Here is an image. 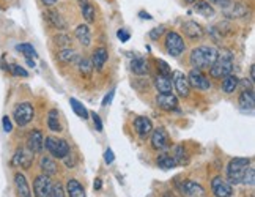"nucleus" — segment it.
Returning a JSON list of instances; mask_svg holds the SVG:
<instances>
[{
  "label": "nucleus",
  "mask_w": 255,
  "mask_h": 197,
  "mask_svg": "<svg viewBox=\"0 0 255 197\" xmlns=\"http://www.w3.org/2000/svg\"><path fill=\"white\" fill-rule=\"evenodd\" d=\"M47 126H49V130L54 133L62 131V125H60V120H58V112L55 109H52L47 115Z\"/></svg>",
  "instance_id": "c756f323"
},
{
  "label": "nucleus",
  "mask_w": 255,
  "mask_h": 197,
  "mask_svg": "<svg viewBox=\"0 0 255 197\" xmlns=\"http://www.w3.org/2000/svg\"><path fill=\"white\" fill-rule=\"evenodd\" d=\"M35 115V111H33V106L28 104V103H21L14 107V112H13V117H14V122L19 125V126H25L32 122V118Z\"/></svg>",
  "instance_id": "423d86ee"
},
{
  "label": "nucleus",
  "mask_w": 255,
  "mask_h": 197,
  "mask_svg": "<svg viewBox=\"0 0 255 197\" xmlns=\"http://www.w3.org/2000/svg\"><path fill=\"white\" fill-rule=\"evenodd\" d=\"M14 186H16V193L17 197H32V191H30V186L27 183L25 175L17 172L14 175Z\"/></svg>",
  "instance_id": "f3484780"
},
{
  "label": "nucleus",
  "mask_w": 255,
  "mask_h": 197,
  "mask_svg": "<svg viewBox=\"0 0 255 197\" xmlns=\"http://www.w3.org/2000/svg\"><path fill=\"white\" fill-rule=\"evenodd\" d=\"M114 95H115V90H111V93L107 95L106 98H104V101H103V104L104 106H107V104H111L112 103V98H114Z\"/></svg>",
  "instance_id": "8fccbe9b"
},
{
  "label": "nucleus",
  "mask_w": 255,
  "mask_h": 197,
  "mask_svg": "<svg viewBox=\"0 0 255 197\" xmlns=\"http://www.w3.org/2000/svg\"><path fill=\"white\" fill-rule=\"evenodd\" d=\"M131 68H132V71L135 74H145V73H148V62L145 60V58L139 57V58H134V60L131 62Z\"/></svg>",
  "instance_id": "c85d7f7f"
},
{
  "label": "nucleus",
  "mask_w": 255,
  "mask_h": 197,
  "mask_svg": "<svg viewBox=\"0 0 255 197\" xmlns=\"http://www.w3.org/2000/svg\"><path fill=\"white\" fill-rule=\"evenodd\" d=\"M218 55H219V52L216 51L214 47L200 46V47L192 49L189 60H191V65L195 68V70H202V68H210L216 62Z\"/></svg>",
  "instance_id": "f257e3e1"
},
{
  "label": "nucleus",
  "mask_w": 255,
  "mask_h": 197,
  "mask_svg": "<svg viewBox=\"0 0 255 197\" xmlns=\"http://www.w3.org/2000/svg\"><path fill=\"white\" fill-rule=\"evenodd\" d=\"M70 104H71V107H73V111L79 115L81 118H87L88 117V112H87V109L84 107V104H81L79 101L76 100V98H71L70 100Z\"/></svg>",
  "instance_id": "f704fd0d"
},
{
  "label": "nucleus",
  "mask_w": 255,
  "mask_h": 197,
  "mask_svg": "<svg viewBox=\"0 0 255 197\" xmlns=\"http://www.w3.org/2000/svg\"><path fill=\"white\" fill-rule=\"evenodd\" d=\"M44 147L49 153H51L54 158H58V160H63L71 150V147L68 145V142L65 139H57V137H46Z\"/></svg>",
  "instance_id": "20e7f679"
},
{
  "label": "nucleus",
  "mask_w": 255,
  "mask_h": 197,
  "mask_svg": "<svg viewBox=\"0 0 255 197\" xmlns=\"http://www.w3.org/2000/svg\"><path fill=\"white\" fill-rule=\"evenodd\" d=\"M154 87L158 88L159 93H172V79L169 76H162V74H158L154 79Z\"/></svg>",
  "instance_id": "6ab92c4d"
},
{
  "label": "nucleus",
  "mask_w": 255,
  "mask_h": 197,
  "mask_svg": "<svg viewBox=\"0 0 255 197\" xmlns=\"http://www.w3.org/2000/svg\"><path fill=\"white\" fill-rule=\"evenodd\" d=\"M51 197H65V190H63V186L60 183H54L52 185Z\"/></svg>",
  "instance_id": "ea45409f"
},
{
  "label": "nucleus",
  "mask_w": 255,
  "mask_h": 197,
  "mask_svg": "<svg viewBox=\"0 0 255 197\" xmlns=\"http://www.w3.org/2000/svg\"><path fill=\"white\" fill-rule=\"evenodd\" d=\"M241 183L248 185V186H254V183H255V169H254V166H252V164H249V167H248L246 174H244Z\"/></svg>",
  "instance_id": "c9c22d12"
},
{
  "label": "nucleus",
  "mask_w": 255,
  "mask_h": 197,
  "mask_svg": "<svg viewBox=\"0 0 255 197\" xmlns=\"http://www.w3.org/2000/svg\"><path fill=\"white\" fill-rule=\"evenodd\" d=\"M66 191H68V196H70V197H85L84 186L79 182H77V180H74V179L68 180V183H66Z\"/></svg>",
  "instance_id": "5701e85b"
},
{
  "label": "nucleus",
  "mask_w": 255,
  "mask_h": 197,
  "mask_svg": "<svg viewBox=\"0 0 255 197\" xmlns=\"http://www.w3.org/2000/svg\"><path fill=\"white\" fill-rule=\"evenodd\" d=\"M238 77L237 76H232V74H229V76H225L224 79H222V90L225 92V93H233L235 90L238 88Z\"/></svg>",
  "instance_id": "a878e982"
},
{
  "label": "nucleus",
  "mask_w": 255,
  "mask_h": 197,
  "mask_svg": "<svg viewBox=\"0 0 255 197\" xmlns=\"http://www.w3.org/2000/svg\"><path fill=\"white\" fill-rule=\"evenodd\" d=\"M164 46H165V51L169 52V55L172 57H180L184 49H186V44L183 41V38L180 33L176 32H169L167 36H165V41H164Z\"/></svg>",
  "instance_id": "39448f33"
},
{
  "label": "nucleus",
  "mask_w": 255,
  "mask_h": 197,
  "mask_svg": "<svg viewBox=\"0 0 255 197\" xmlns=\"http://www.w3.org/2000/svg\"><path fill=\"white\" fill-rule=\"evenodd\" d=\"M107 58H109V54H107V51L104 47H98L95 54H93V58H92V65L93 68H96L98 71L103 70L106 62H107Z\"/></svg>",
  "instance_id": "412c9836"
},
{
  "label": "nucleus",
  "mask_w": 255,
  "mask_h": 197,
  "mask_svg": "<svg viewBox=\"0 0 255 197\" xmlns=\"http://www.w3.org/2000/svg\"><path fill=\"white\" fill-rule=\"evenodd\" d=\"M158 166L162 167V169H173L176 166L175 160L172 155H167V153H162L158 156Z\"/></svg>",
  "instance_id": "2f4dec72"
},
{
  "label": "nucleus",
  "mask_w": 255,
  "mask_h": 197,
  "mask_svg": "<svg viewBox=\"0 0 255 197\" xmlns=\"http://www.w3.org/2000/svg\"><path fill=\"white\" fill-rule=\"evenodd\" d=\"M46 21L49 22V25L54 28H58V30H65L68 27L66 19L58 11H55V9H49V11H46Z\"/></svg>",
  "instance_id": "dca6fc26"
},
{
  "label": "nucleus",
  "mask_w": 255,
  "mask_h": 197,
  "mask_svg": "<svg viewBox=\"0 0 255 197\" xmlns=\"http://www.w3.org/2000/svg\"><path fill=\"white\" fill-rule=\"evenodd\" d=\"M11 163H13V166H19V167H22V169H28L33 163V153L28 149H22L21 147V149L16 150Z\"/></svg>",
  "instance_id": "ddd939ff"
},
{
  "label": "nucleus",
  "mask_w": 255,
  "mask_h": 197,
  "mask_svg": "<svg viewBox=\"0 0 255 197\" xmlns=\"http://www.w3.org/2000/svg\"><path fill=\"white\" fill-rule=\"evenodd\" d=\"M211 191L216 197H230L233 194L232 185L222 177H214L211 180Z\"/></svg>",
  "instance_id": "1a4fd4ad"
},
{
  "label": "nucleus",
  "mask_w": 255,
  "mask_h": 197,
  "mask_svg": "<svg viewBox=\"0 0 255 197\" xmlns=\"http://www.w3.org/2000/svg\"><path fill=\"white\" fill-rule=\"evenodd\" d=\"M117 35H119V39L122 43H126L128 39H129V32H126V30H119V33H117Z\"/></svg>",
  "instance_id": "a18cd8bd"
},
{
  "label": "nucleus",
  "mask_w": 255,
  "mask_h": 197,
  "mask_svg": "<svg viewBox=\"0 0 255 197\" xmlns=\"http://www.w3.org/2000/svg\"><path fill=\"white\" fill-rule=\"evenodd\" d=\"M164 197H175V196H173L172 193H165V194H164Z\"/></svg>",
  "instance_id": "5fc2aeb1"
},
{
  "label": "nucleus",
  "mask_w": 255,
  "mask_h": 197,
  "mask_svg": "<svg viewBox=\"0 0 255 197\" xmlns=\"http://www.w3.org/2000/svg\"><path fill=\"white\" fill-rule=\"evenodd\" d=\"M54 43H55L57 46L66 47V46H70V44H71V38H70V36H66V35H57V36H54Z\"/></svg>",
  "instance_id": "58836bf2"
},
{
  "label": "nucleus",
  "mask_w": 255,
  "mask_h": 197,
  "mask_svg": "<svg viewBox=\"0 0 255 197\" xmlns=\"http://www.w3.org/2000/svg\"><path fill=\"white\" fill-rule=\"evenodd\" d=\"M156 104L164 111H175L178 107V98L172 93H159L156 96Z\"/></svg>",
  "instance_id": "2eb2a0df"
},
{
  "label": "nucleus",
  "mask_w": 255,
  "mask_h": 197,
  "mask_svg": "<svg viewBox=\"0 0 255 197\" xmlns=\"http://www.w3.org/2000/svg\"><path fill=\"white\" fill-rule=\"evenodd\" d=\"M210 2L214 3V5H219L222 8H227L230 5V0H210Z\"/></svg>",
  "instance_id": "de8ad7c7"
},
{
  "label": "nucleus",
  "mask_w": 255,
  "mask_h": 197,
  "mask_svg": "<svg viewBox=\"0 0 255 197\" xmlns=\"http://www.w3.org/2000/svg\"><path fill=\"white\" fill-rule=\"evenodd\" d=\"M176 188L180 190V193L184 197H203L205 190L202 188V185L191 182V180H176Z\"/></svg>",
  "instance_id": "0eeeda50"
},
{
  "label": "nucleus",
  "mask_w": 255,
  "mask_h": 197,
  "mask_svg": "<svg viewBox=\"0 0 255 197\" xmlns=\"http://www.w3.org/2000/svg\"><path fill=\"white\" fill-rule=\"evenodd\" d=\"M158 70H159V74L170 77V68H169V65L165 63V62H162V60L158 62Z\"/></svg>",
  "instance_id": "a19ab883"
},
{
  "label": "nucleus",
  "mask_w": 255,
  "mask_h": 197,
  "mask_svg": "<svg viewBox=\"0 0 255 197\" xmlns=\"http://www.w3.org/2000/svg\"><path fill=\"white\" fill-rule=\"evenodd\" d=\"M134 128H135V131L139 133L140 137H146V136L151 133L153 125H151L150 118H146V117H137L135 120H134Z\"/></svg>",
  "instance_id": "a211bd4d"
},
{
  "label": "nucleus",
  "mask_w": 255,
  "mask_h": 197,
  "mask_svg": "<svg viewBox=\"0 0 255 197\" xmlns=\"http://www.w3.org/2000/svg\"><path fill=\"white\" fill-rule=\"evenodd\" d=\"M188 3H194V2H197V0H186Z\"/></svg>",
  "instance_id": "6e6d98bb"
},
{
  "label": "nucleus",
  "mask_w": 255,
  "mask_h": 197,
  "mask_svg": "<svg viewBox=\"0 0 255 197\" xmlns=\"http://www.w3.org/2000/svg\"><path fill=\"white\" fill-rule=\"evenodd\" d=\"M58 60L62 63H74L79 60V55L74 51V49H70V47H65L63 51L58 52Z\"/></svg>",
  "instance_id": "393cba45"
},
{
  "label": "nucleus",
  "mask_w": 255,
  "mask_h": 197,
  "mask_svg": "<svg viewBox=\"0 0 255 197\" xmlns=\"http://www.w3.org/2000/svg\"><path fill=\"white\" fill-rule=\"evenodd\" d=\"M188 81H189V85L191 87L199 88V90H210V87H211L210 79L205 76L200 70H195V68L189 73Z\"/></svg>",
  "instance_id": "9d476101"
},
{
  "label": "nucleus",
  "mask_w": 255,
  "mask_h": 197,
  "mask_svg": "<svg viewBox=\"0 0 255 197\" xmlns=\"http://www.w3.org/2000/svg\"><path fill=\"white\" fill-rule=\"evenodd\" d=\"M251 164L249 158H233L227 166V177L230 185H238L243 182V177L246 174Z\"/></svg>",
  "instance_id": "f03ea898"
},
{
  "label": "nucleus",
  "mask_w": 255,
  "mask_h": 197,
  "mask_svg": "<svg viewBox=\"0 0 255 197\" xmlns=\"http://www.w3.org/2000/svg\"><path fill=\"white\" fill-rule=\"evenodd\" d=\"M173 88L176 90V93H178L180 96L186 98L189 96L191 93V85H189V81L188 77H186L181 71H175L173 73Z\"/></svg>",
  "instance_id": "9b49d317"
},
{
  "label": "nucleus",
  "mask_w": 255,
  "mask_h": 197,
  "mask_svg": "<svg viewBox=\"0 0 255 197\" xmlns=\"http://www.w3.org/2000/svg\"><path fill=\"white\" fill-rule=\"evenodd\" d=\"M52 180L49 175H38L35 182H33V193L35 197H51V191H52Z\"/></svg>",
  "instance_id": "6e6552de"
},
{
  "label": "nucleus",
  "mask_w": 255,
  "mask_h": 197,
  "mask_svg": "<svg viewBox=\"0 0 255 197\" xmlns=\"http://www.w3.org/2000/svg\"><path fill=\"white\" fill-rule=\"evenodd\" d=\"M16 49H17L19 52H22L27 58H35L36 57V51L33 49L32 44H19Z\"/></svg>",
  "instance_id": "e433bc0d"
},
{
  "label": "nucleus",
  "mask_w": 255,
  "mask_h": 197,
  "mask_svg": "<svg viewBox=\"0 0 255 197\" xmlns=\"http://www.w3.org/2000/svg\"><path fill=\"white\" fill-rule=\"evenodd\" d=\"M254 104H255V98H254V90L249 88V90H244L240 96V107L243 111H254Z\"/></svg>",
  "instance_id": "aec40b11"
},
{
  "label": "nucleus",
  "mask_w": 255,
  "mask_h": 197,
  "mask_svg": "<svg viewBox=\"0 0 255 197\" xmlns=\"http://www.w3.org/2000/svg\"><path fill=\"white\" fill-rule=\"evenodd\" d=\"M2 123H3V130H5L6 133H9V131L13 130V126H11V122H9V118H8V117H3Z\"/></svg>",
  "instance_id": "49530a36"
},
{
  "label": "nucleus",
  "mask_w": 255,
  "mask_h": 197,
  "mask_svg": "<svg viewBox=\"0 0 255 197\" xmlns=\"http://www.w3.org/2000/svg\"><path fill=\"white\" fill-rule=\"evenodd\" d=\"M255 79V76H254V65L251 66V81H254Z\"/></svg>",
  "instance_id": "864d4df0"
},
{
  "label": "nucleus",
  "mask_w": 255,
  "mask_h": 197,
  "mask_svg": "<svg viewBox=\"0 0 255 197\" xmlns=\"http://www.w3.org/2000/svg\"><path fill=\"white\" fill-rule=\"evenodd\" d=\"M183 32H184L186 36H189L191 39H200L203 36V30L200 28V25L195 24V22L183 24Z\"/></svg>",
  "instance_id": "4be33fe9"
},
{
  "label": "nucleus",
  "mask_w": 255,
  "mask_h": 197,
  "mask_svg": "<svg viewBox=\"0 0 255 197\" xmlns=\"http://www.w3.org/2000/svg\"><path fill=\"white\" fill-rule=\"evenodd\" d=\"M77 62H79V63H77V66H79V73L82 76H85V77H90L92 73H93V65H92V62L88 60V58H79Z\"/></svg>",
  "instance_id": "473e14b6"
},
{
  "label": "nucleus",
  "mask_w": 255,
  "mask_h": 197,
  "mask_svg": "<svg viewBox=\"0 0 255 197\" xmlns=\"http://www.w3.org/2000/svg\"><path fill=\"white\" fill-rule=\"evenodd\" d=\"M151 147L154 150H165L169 147V134L164 128H158L151 134Z\"/></svg>",
  "instance_id": "4468645a"
},
{
  "label": "nucleus",
  "mask_w": 255,
  "mask_h": 197,
  "mask_svg": "<svg viewBox=\"0 0 255 197\" xmlns=\"http://www.w3.org/2000/svg\"><path fill=\"white\" fill-rule=\"evenodd\" d=\"M114 160H115L114 152H112L111 149H107V150H106V153H104V161H106L107 164H112V163H114Z\"/></svg>",
  "instance_id": "37998d69"
},
{
  "label": "nucleus",
  "mask_w": 255,
  "mask_h": 197,
  "mask_svg": "<svg viewBox=\"0 0 255 197\" xmlns=\"http://www.w3.org/2000/svg\"><path fill=\"white\" fill-rule=\"evenodd\" d=\"M76 38L79 39V43L82 44V46H90V43H92V33H90V28H88L87 25H79L76 28Z\"/></svg>",
  "instance_id": "b1692460"
},
{
  "label": "nucleus",
  "mask_w": 255,
  "mask_h": 197,
  "mask_svg": "<svg viewBox=\"0 0 255 197\" xmlns=\"http://www.w3.org/2000/svg\"><path fill=\"white\" fill-rule=\"evenodd\" d=\"M93 122H95V126L98 131H103V123H101V118L98 117L96 114H93Z\"/></svg>",
  "instance_id": "09e8293b"
},
{
  "label": "nucleus",
  "mask_w": 255,
  "mask_h": 197,
  "mask_svg": "<svg viewBox=\"0 0 255 197\" xmlns=\"http://www.w3.org/2000/svg\"><path fill=\"white\" fill-rule=\"evenodd\" d=\"M41 2H43L46 6H52V5H55V3H57V0H41Z\"/></svg>",
  "instance_id": "3c124183"
},
{
  "label": "nucleus",
  "mask_w": 255,
  "mask_h": 197,
  "mask_svg": "<svg viewBox=\"0 0 255 197\" xmlns=\"http://www.w3.org/2000/svg\"><path fill=\"white\" fill-rule=\"evenodd\" d=\"M41 169H43V172H44V175H55L57 174V164H55V161L52 160V158H49V156H44V158H41Z\"/></svg>",
  "instance_id": "cd10ccee"
},
{
  "label": "nucleus",
  "mask_w": 255,
  "mask_h": 197,
  "mask_svg": "<svg viewBox=\"0 0 255 197\" xmlns=\"http://www.w3.org/2000/svg\"><path fill=\"white\" fill-rule=\"evenodd\" d=\"M195 11L202 16H205V17H211L214 14V9L210 5V2H199L197 5H195Z\"/></svg>",
  "instance_id": "72a5a7b5"
},
{
  "label": "nucleus",
  "mask_w": 255,
  "mask_h": 197,
  "mask_svg": "<svg viewBox=\"0 0 255 197\" xmlns=\"http://www.w3.org/2000/svg\"><path fill=\"white\" fill-rule=\"evenodd\" d=\"M233 63H232V55L224 52L222 55H218L216 62L210 66V73L216 79H224L225 76L232 74Z\"/></svg>",
  "instance_id": "7ed1b4c3"
},
{
  "label": "nucleus",
  "mask_w": 255,
  "mask_h": 197,
  "mask_svg": "<svg viewBox=\"0 0 255 197\" xmlns=\"http://www.w3.org/2000/svg\"><path fill=\"white\" fill-rule=\"evenodd\" d=\"M101 188V180H96L95 182V190H100Z\"/></svg>",
  "instance_id": "603ef678"
},
{
  "label": "nucleus",
  "mask_w": 255,
  "mask_h": 197,
  "mask_svg": "<svg viewBox=\"0 0 255 197\" xmlns=\"http://www.w3.org/2000/svg\"><path fill=\"white\" fill-rule=\"evenodd\" d=\"M8 71L11 73L13 76H17V77H27L28 76L24 68H21L19 65H9L8 66Z\"/></svg>",
  "instance_id": "4c0bfd02"
},
{
  "label": "nucleus",
  "mask_w": 255,
  "mask_h": 197,
  "mask_svg": "<svg viewBox=\"0 0 255 197\" xmlns=\"http://www.w3.org/2000/svg\"><path fill=\"white\" fill-rule=\"evenodd\" d=\"M63 160H65V164H66V167H74L76 166V158H74V153L70 150V153H68L65 158H63Z\"/></svg>",
  "instance_id": "79ce46f5"
},
{
  "label": "nucleus",
  "mask_w": 255,
  "mask_h": 197,
  "mask_svg": "<svg viewBox=\"0 0 255 197\" xmlns=\"http://www.w3.org/2000/svg\"><path fill=\"white\" fill-rule=\"evenodd\" d=\"M81 5V11H82V16L87 22H93L95 21V8L93 5L88 2V0H81L79 2Z\"/></svg>",
  "instance_id": "bb28decb"
},
{
  "label": "nucleus",
  "mask_w": 255,
  "mask_h": 197,
  "mask_svg": "<svg viewBox=\"0 0 255 197\" xmlns=\"http://www.w3.org/2000/svg\"><path fill=\"white\" fill-rule=\"evenodd\" d=\"M27 149L30 150L33 155L43 152V149H44V136H43V133L40 130L30 131V134H28V137H27Z\"/></svg>",
  "instance_id": "f8f14e48"
},
{
  "label": "nucleus",
  "mask_w": 255,
  "mask_h": 197,
  "mask_svg": "<svg viewBox=\"0 0 255 197\" xmlns=\"http://www.w3.org/2000/svg\"><path fill=\"white\" fill-rule=\"evenodd\" d=\"M162 32H164V27H156L154 30L150 32V38H151V39H158V38L161 36Z\"/></svg>",
  "instance_id": "c03bdc74"
},
{
  "label": "nucleus",
  "mask_w": 255,
  "mask_h": 197,
  "mask_svg": "<svg viewBox=\"0 0 255 197\" xmlns=\"http://www.w3.org/2000/svg\"><path fill=\"white\" fill-rule=\"evenodd\" d=\"M173 160L176 164H180V166L188 164L189 160H188V155H186V150H184L183 145H176L173 149Z\"/></svg>",
  "instance_id": "7c9ffc66"
}]
</instances>
